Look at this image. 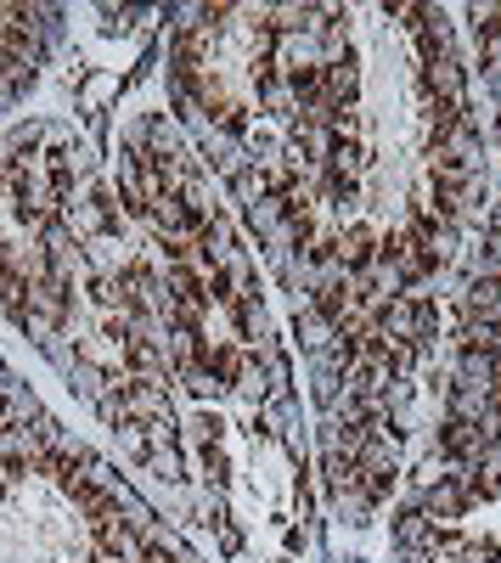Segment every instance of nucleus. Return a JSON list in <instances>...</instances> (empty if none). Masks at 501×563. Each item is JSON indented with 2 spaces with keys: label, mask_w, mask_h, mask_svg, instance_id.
Segmentation results:
<instances>
[{
  "label": "nucleus",
  "mask_w": 501,
  "mask_h": 563,
  "mask_svg": "<svg viewBox=\"0 0 501 563\" xmlns=\"http://www.w3.org/2000/svg\"><path fill=\"white\" fill-rule=\"evenodd\" d=\"M97 525L57 474H23L0 490V563H85Z\"/></svg>",
  "instance_id": "1"
}]
</instances>
